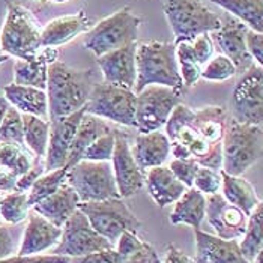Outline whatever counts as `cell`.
I'll return each instance as SVG.
<instances>
[{
  "label": "cell",
  "mask_w": 263,
  "mask_h": 263,
  "mask_svg": "<svg viewBox=\"0 0 263 263\" xmlns=\"http://www.w3.org/2000/svg\"><path fill=\"white\" fill-rule=\"evenodd\" d=\"M42 160H44V158L35 157L33 164L30 165V168L17 179V182H15V191L27 193V191L32 188V185L36 182V179L45 173V165H44V161H42Z\"/></svg>",
  "instance_id": "44"
},
{
  "label": "cell",
  "mask_w": 263,
  "mask_h": 263,
  "mask_svg": "<svg viewBox=\"0 0 263 263\" xmlns=\"http://www.w3.org/2000/svg\"><path fill=\"white\" fill-rule=\"evenodd\" d=\"M51 2H54V3H66V2H69V0H51Z\"/></svg>",
  "instance_id": "55"
},
{
  "label": "cell",
  "mask_w": 263,
  "mask_h": 263,
  "mask_svg": "<svg viewBox=\"0 0 263 263\" xmlns=\"http://www.w3.org/2000/svg\"><path fill=\"white\" fill-rule=\"evenodd\" d=\"M115 248V245L101 236L89 223L86 215L77 209L62 227V236L51 254L80 257L90 253Z\"/></svg>",
  "instance_id": "12"
},
{
  "label": "cell",
  "mask_w": 263,
  "mask_h": 263,
  "mask_svg": "<svg viewBox=\"0 0 263 263\" xmlns=\"http://www.w3.org/2000/svg\"><path fill=\"white\" fill-rule=\"evenodd\" d=\"M9 102H8V100L3 97V95H0V123H2V121H3V116H5V113H6V110L9 108Z\"/></svg>",
  "instance_id": "53"
},
{
  "label": "cell",
  "mask_w": 263,
  "mask_h": 263,
  "mask_svg": "<svg viewBox=\"0 0 263 263\" xmlns=\"http://www.w3.org/2000/svg\"><path fill=\"white\" fill-rule=\"evenodd\" d=\"M245 45L247 50L250 53V56L253 58V61L256 65L262 66L263 65V33L250 30L245 35Z\"/></svg>",
  "instance_id": "49"
},
{
  "label": "cell",
  "mask_w": 263,
  "mask_h": 263,
  "mask_svg": "<svg viewBox=\"0 0 263 263\" xmlns=\"http://www.w3.org/2000/svg\"><path fill=\"white\" fill-rule=\"evenodd\" d=\"M136 50H137V42H133L97 58V62L101 68L104 83L134 90L136 79H137Z\"/></svg>",
  "instance_id": "17"
},
{
  "label": "cell",
  "mask_w": 263,
  "mask_h": 263,
  "mask_svg": "<svg viewBox=\"0 0 263 263\" xmlns=\"http://www.w3.org/2000/svg\"><path fill=\"white\" fill-rule=\"evenodd\" d=\"M233 119L241 123L262 125L263 121V69L253 65L245 71L232 95Z\"/></svg>",
  "instance_id": "13"
},
{
  "label": "cell",
  "mask_w": 263,
  "mask_h": 263,
  "mask_svg": "<svg viewBox=\"0 0 263 263\" xmlns=\"http://www.w3.org/2000/svg\"><path fill=\"white\" fill-rule=\"evenodd\" d=\"M15 182H17V178L5 170L0 168V191H15Z\"/></svg>",
  "instance_id": "52"
},
{
  "label": "cell",
  "mask_w": 263,
  "mask_h": 263,
  "mask_svg": "<svg viewBox=\"0 0 263 263\" xmlns=\"http://www.w3.org/2000/svg\"><path fill=\"white\" fill-rule=\"evenodd\" d=\"M84 113H86V110L81 108V110L69 115V116L48 119V122H50V137H48L47 154L44 158L45 172L66 167L68 154H69L71 144L74 140L77 126H79Z\"/></svg>",
  "instance_id": "15"
},
{
  "label": "cell",
  "mask_w": 263,
  "mask_h": 263,
  "mask_svg": "<svg viewBox=\"0 0 263 263\" xmlns=\"http://www.w3.org/2000/svg\"><path fill=\"white\" fill-rule=\"evenodd\" d=\"M220 175H221V196L230 204L239 208L248 217L253 212V209L257 206V203L260 202L254 186L241 176L227 175L223 170H220Z\"/></svg>",
  "instance_id": "30"
},
{
  "label": "cell",
  "mask_w": 263,
  "mask_h": 263,
  "mask_svg": "<svg viewBox=\"0 0 263 263\" xmlns=\"http://www.w3.org/2000/svg\"><path fill=\"white\" fill-rule=\"evenodd\" d=\"M79 209L86 215L90 226L113 245L123 232L137 233L142 229L140 220L121 197L80 203Z\"/></svg>",
  "instance_id": "9"
},
{
  "label": "cell",
  "mask_w": 263,
  "mask_h": 263,
  "mask_svg": "<svg viewBox=\"0 0 263 263\" xmlns=\"http://www.w3.org/2000/svg\"><path fill=\"white\" fill-rule=\"evenodd\" d=\"M121 254L115 250V248H108V250H102L97 253H90L86 256L80 257H71V260L68 263H121Z\"/></svg>",
  "instance_id": "45"
},
{
  "label": "cell",
  "mask_w": 263,
  "mask_h": 263,
  "mask_svg": "<svg viewBox=\"0 0 263 263\" xmlns=\"http://www.w3.org/2000/svg\"><path fill=\"white\" fill-rule=\"evenodd\" d=\"M121 263H161V259H160L158 253L155 251V248L144 241L137 251H134L129 256L122 257Z\"/></svg>",
  "instance_id": "46"
},
{
  "label": "cell",
  "mask_w": 263,
  "mask_h": 263,
  "mask_svg": "<svg viewBox=\"0 0 263 263\" xmlns=\"http://www.w3.org/2000/svg\"><path fill=\"white\" fill-rule=\"evenodd\" d=\"M164 263H196L194 259H191L190 256H186L182 253L178 247H175L173 243H170L167 247V254H165V260Z\"/></svg>",
  "instance_id": "51"
},
{
  "label": "cell",
  "mask_w": 263,
  "mask_h": 263,
  "mask_svg": "<svg viewBox=\"0 0 263 263\" xmlns=\"http://www.w3.org/2000/svg\"><path fill=\"white\" fill-rule=\"evenodd\" d=\"M111 131H113V128L110 126V123L107 121H104V119L95 116V115L84 113L79 126H77L74 140H72L69 154H68L66 168H69L74 164L81 161L83 152L86 151V147L89 144H92L98 137H101L107 133H111Z\"/></svg>",
  "instance_id": "28"
},
{
  "label": "cell",
  "mask_w": 263,
  "mask_h": 263,
  "mask_svg": "<svg viewBox=\"0 0 263 263\" xmlns=\"http://www.w3.org/2000/svg\"><path fill=\"white\" fill-rule=\"evenodd\" d=\"M111 168L121 199H128L144 186V172L134 160L128 136L116 129Z\"/></svg>",
  "instance_id": "14"
},
{
  "label": "cell",
  "mask_w": 263,
  "mask_h": 263,
  "mask_svg": "<svg viewBox=\"0 0 263 263\" xmlns=\"http://www.w3.org/2000/svg\"><path fill=\"white\" fill-rule=\"evenodd\" d=\"M66 172L68 168L62 167V168L45 172L42 176H40L36 182L32 185V188L27 191V199H29L30 208L41 200H44L45 197H48L50 194H53L62 183L66 181Z\"/></svg>",
  "instance_id": "37"
},
{
  "label": "cell",
  "mask_w": 263,
  "mask_h": 263,
  "mask_svg": "<svg viewBox=\"0 0 263 263\" xmlns=\"http://www.w3.org/2000/svg\"><path fill=\"white\" fill-rule=\"evenodd\" d=\"M193 186L200 191L204 196H211V194H217L221 190V175L220 170H214L209 167H203L199 165L196 175H194V181Z\"/></svg>",
  "instance_id": "41"
},
{
  "label": "cell",
  "mask_w": 263,
  "mask_h": 263,
  "mask_svg": "<svg viewBox=\"0 0 263 263\" xmlns=\"http://www.w3.org/2000/svg\"><path fill=\"white\" fill-rule=\"evenodd\" d=\"M93 84L92 69H76L61 61L48 65L45 89L48 119L69 116L84 108Z\"/></svg>",
  "instance_id": "1"
},
{
  "label": "cell",
  "mask_w": 263,
  "mask_h": 263,
  "mask_svg": "<svg viewBox=\"0 0 263 263\" xmlns=\"http://www.w3.org/2000/svg\"><path fill=\"white\" fill-rule=\"evenodd\" d=\"M164 14L173 30L175 44L215 32L223 23L203 0H165Z\"/></svg>",
  "instance_id": "7"
},
{
  "label": "cell",
  "mask_w": 263,
  "mask_h": 263,
  "mask_svg": "<svg viewBox=\"0 0 263 263\" xmlns=\"http://www.w3.org/2000/svg\"><path fill=\"white\" fill-rule=\"evenodd\" d=\"M236 74L238 71L233 62L226 58L224 54H218V56H212L211 61L203 66L200 79L209 81H226L235 77Z\"/></svg>",
  "instance_id": "39"
},
{
  "label": "cell",
  "mask_w": 263,
  "mask_h": 263,
  "mask_svg": "<svg viewBox=\"0 0 263 263\" xmlns=\"http://www.w3.org/2000/svg\"><path fill=\"white\" fill-rule=\"evenodd\" d=\"M193 108L179 102L168 119L165 122V136L168 137L170 143L183 146L191 160L197 162L199 165L209 167L214 170H221L223 164V144L212 146L208 142H204L202 137L194 131L191 126V118H193Z\"/></svg>",
  "instance_id": "5"
},
{
  "label": "cell",
  "mask_w": 263,
  "mask_h": 263,
  "mask_svg": "<svg viewBox=\"0 0 263 263\" xmlns=\"http://www.w3.org/2000/svg\"><path fill=\"white\" fill-rule=\"evenodd\" d=\"M14 253H15L14 236L6 226L0 224V259L14 256Z\"/></svg>",
  "instance_id": "50"
},
{
  "label": "cell",
  "mask_w": 263,
  "mask_h": 263,
  "mask_svg": "<svg viewBox=\"0 0 263 263\" xmlns=\"http://www.w3.org/2000/svg\"><path fill=\"white\" fill-rule=\"evenodd\" d=\"M40 2H45V0H40Z\"/></svg>",
  "instance_id": "57"
},
{
  "label": "cell",
  "mask_w": 263,
  "mask_h": 263,
  "mask_svg": "<svg viewBox=\"0 0 263 263\" xmlns=\"http://www.w3.org/2000/svg\"><path fill=\"white\" fill-rule=\"evenodd\" d=\"M23 134L24 146L35 157L45 158L50 137V122L38 116L23 115Z\"/></svg>",
  "instance_id": "32"
},
{
  "label": "cell",
  "mask_w": 263,
  "mask_h": 263,
  "mask_svg": "<svg viewBox=\"0 0 263 263\" xmlns=\"http://www.w3.org/2000/svg\"><path fill=\"white\" fill-rule=\"evenodd\" d=\"M71 257L66 256H56V254H48V256H9L5 259H0V263H68Z\"/></svg>",
  "instance_id": "47"
},
{
  "label": "cell",
  "mask_w": 263,
  "mask_h": 263,
  "mask_svg": "<svg viewBox=\"0 0 263 263\" xmlns=\"http://www.w3.org/2000/svg\"><path fill=\"white\" fill-rule=\"evenodd\" d=\"M86 113L104 121L136 128V92L121 86L98 83L93 84L90 97L84 105Z\"/></svg>",
  "instance_id": "10"
},
{
  "label": "cell",
  "mask_w": 263,
  "mask_h": 263,
  "mask_svg": "<svg viewBox=\"0 0 263 263\" xmlns=\"http://www.w3.org/2000/svg\"><path fill=\"white\" fill-rule=\"evenodd\" d=\"M204 217L221 239L242 238L248 221V217L242 211L227 202L221 193L208 196Z\"/></svg>",
  "instance_id": "16"
},
{
  "label": "cell",
  "mask_w": 263,
  "mask_h": 263,
  "mask_svg": "<svg viewBox=\"0 0 263 263\" xmlns=\"http://www.w3.org/2000/svg\"><path fill=\"white\" fill-rule=\"evenodd\" d=\"M142 18L137 17L129 6H125L110 17L101 20L84 35V47L97 58L137 42Z\"/></svg>",
  "instance_id": "6"
},
{
  "label": "cell",
  "mask_w": 263,
  "mask_h": 263,
  "mask_svg": "<svg viewBox=\"0 0 263 263\" xmlns=\"http://www.w3.org/2000/svg\"><path fill=\"white\" fill-rule=\"evenodd\" d=\"M30 204L27 193L11 191L0 199V220L6 224H18L29 215Z\"/></svg>",
  "instance_id": "36"
},
{
  "label": "cell",
  "mask_w": 263,
  "mask_h": 263,
  "mask_svg": "<svg viewBox=\"0 0 263 263\" xmlns=\"http://www.w3.org/2000/svg\"><path fill=\"white\" fill-rule=\"evenodd\" d=\"M136 72V93L151 84L172 87L179 92L183 89L175 56V45L170 42L151 41L137 44Z\"/></svg>",
  "instance_id": "2"
},
{
  "label": "cell",
  "mask_w": 263,
  "mask_h": 263,
  "mask_svg": "<svg viewBox=\"0 0 263 263\" xmlns=\"http://www.w3.org/2000/svg\"><path fill=\"white\" fill-rule=\"evenodd\" d=\"M0 143H14L18 146H24L23 115L12 105H9L0 123Z\"/></svg>",
  "instance_id": "38"
},
{
  "label": "cell",
  "mask_w": 263,
  "mask_h": 263,
  "mask_svg": "<svg viewBox=\"0 0 263 263\" xmlns=\"http://www.w3.org/2000/svg\"><path fill=\"white\" fill-rule=\"evenodd\" d=\"M79 204L80 200L77 193L65 181L53 194L33 204L32 209L47 218L50 223L62 229L63 224L69 220V217L79 209Z\"/></svg>",
  "instance_id": "21"
},
{
  "label": "cell",
  "mask_w": 263,
  "mask_h": 263,
  "mask_svg": "<svg viewBox=\"0 0 263 263\" xmlns=\"http://www.w3.org/2000/svg\"><path fill=\"white\" fill-rule=\"evenodd\" d=\"M58 56L56 47H42L40 54L32 61L17 59L14 63V83L45 90L48 65L58 61Z\"/></svg>",
  "instance_id": "25"
},
{
  "label": "cell",
  "mask_w": 263,
  "mask_h": 263,
  "mask_svg": "<svg viewBox=\"0 0 263 263\" xmlns=\"http://www.w3.org/2000/svg\"><path fill=\"white\" fill-rule=\"evenodd\" d=\"M247 32L248 27L239 20H227L226 23H221L218 30L212 32L215 42L221 48L224 56L233 62L236 71L242 74L254 65V61L245 45Z\"/></svg>",
  "instance_id": "18"
},
{
  "label": "cell",
  "mask_w": 263,
  "mask_h": 263,
  "mask_svg": "<svg viewBox=\"0 0 263 263\" xmlns=\"http://www.w3.org/2000/svg\"><path fill=\"white\" fill-rule=\"evenodd\" d=\"M6 18L0 30V50L21 61H32L41 51V26L24 6L6 2Z\"/></svg>",
  "instance_id": "3"
},
{
  "label": "cell",
  "mask_w": 263,
  "mask_h": 263,
  "mask_svg": "<svg viewBox=\"0 0 263 263\" xmlns=\"http://www.w3.org/2000/svg\"><path fill=\"white\" fill-rule=\"evenodd\" d=\"M196 263H250L241 253L238 239H221L218 236L194 230Z\"/></svg>",
  "instance_id": "20"
},
{
  "label": "cell",
  "mask_w": 263,
  "mask_h": 263,
  "mask_svg": "<svg viewBox=\"0 0 263 263\" xmlns=\"http://www.w3.org/2000/svg\"><path fill=\"white\" fill-rule=\"evenodd\" d=\"M133 149L134 160L143 172L164 165L170 157V140L160 129L139 134L136 137V144Z\"/></svg>",
  "instance_id": "23"
},
{
  "label": "cell",
  "mask_w": 263,
  "mask_h": 263,
  "mask_svg": "<svg viewBox=\"0 0 263 263\" xmlns=\"http://www.w3.org/2000/svg\"><path fill=\"white\" fill-rule=\"evenodd\" d=\"M144 183L152 200L160 208H165L175 203L188 190L165 165L149 168L147 175L144 176Z\"/></svg>",
  "instance_id": "24"
},
{
  "label": "cell",
  "mask_w": 263,
  "mask_h": 263,
  "mask_svg": "<svg viewBox=\"0 0 263 263\" xmlns=\"http://www.w3.org/2000/svg\"><path fill=\"white\" fill-rule=\"evenodd\" d=\"M3 97L21 115H32L48 121V100L45 90L12 83L5 86Z\"/></svg>",
  "instance_id": "27"
},
{
  "label": "cell",
  "mask_w": 263,
  "mask_h": 263,
  "mask_svg": "<svg viewBox=\"0 0 263 263\" xmlns=\"http://www.w3.org/2000/svg\"><path fill=\"white\" fill-rule=\"evenodd\" d=\"M143 242L144 241L139 238V235L136 232H123L115 243V247H116L115 250L121 254L122 257H125V256H129L134 251H137L143 245Z\"/></svg>",
  "instance_id": "48"
},
{
  "label": "cell",
  "mask_w": 263,
  "mask_h": 263,
  "mask_svg": "<svg viewBox=\"0 0 263 263\" xmlns=\"http://www.w3.org/2000/svg\"><path fill=\"white\" fill-rule=\"evenodd\" d=\"M90 20L86 17L84 11L77 14L58 17L48 21L41 29V47H59L79 35L84 33L89 29Z\"/></svg>",
  "instance_id": "22"
},
{
  "label": "cell",
  "mask_w": 263,
  "mask_h": 263,
  "mask_svg": "<svg viewBox=\"0 0 263 263\" xmlns=\"http://www.w3.org/2000/svg\"><path fill=\"white\" fill-rule=\"evenodd\" d=\"M66 182L77 193L80 203L121 197L110 161L81 160L68 168Z\"/></svg>",
  "instance_id": "8"
},
{
  "label": "cell",
  "mask_w": 263,
  "mask_h": 263,
  "mask_svg": "<svg viewBox=\"0 0 263 263\" xmlns=\"http://www.w3.org/2000/svg\"><path fill=\"white\" fill-rule=\"evenodd\" d=\"M190 44H191V48H193L196 59L199 61L202 66H204L214 56L215 45H214V40L209 36V33H203V35L196 36L194 40L190 41Z\"/></svg>",
  "instance_id": "43"
},
{
  "label": "cell",
  "mask_w": 263,
  "mask_h": 263,
  "mask_svg": "<svg viewBox=\"0 0 263 263\" xmlns=\"http://www.w3.org/2000/svg\"><path fill=\"white\" fill-rule=\"evenodd\" d=\"M115 136H116V129L98 137L95 142L86 147L81 160H86V161H111L113 151H115Z\"/></svg>",
  "instance_id": "40"
},
{
  "label": "cell",
  "mask_w": 263,
  "mask_h": 263,
  "mask_svg": "<svg viewBox=\"0 0 263 263\" xmlns=\"http://www.w3.org/2000/svg\"><path fill=\"white\" fill-rule=\"evenodd\" d=\"M206 214V196L197 191L194 186L188 188L175 202V208L170 214L172 224H188L194 230L200 229Z\"/></svg>",
  "instance_id": "29"
},
{
  "label": "cell",
  "mask_w": 263,
  "mask_h": 263,
  "mask_svg": "<svg viewBox=\"0 0 263 263\" xmlns=\"http://www.w3.org/2000/svg\"><path fill=\"white\" fill-rule=\"evenodd\" d=\"M175 45V56L179 69V76L182 79L183 87H193L197 81L200 80L203 66L196 59L190 41H182Z\"/></svg>",
  "instance_id": "35"
},
{
  "label": "cell",
  "mask_w": 263,
  "mask_h": 263,
  "mask_svg": "<svg viewBox=\"0 0 263 263\" xmlns=\"http://www.w3.org/2000/svg\"><path fill=\"white\" fill-rule=\"evenodd\" d=\"M0 199H2V194H0ZM0 224H2V220H0Z\"/></svg>",
  "instance_id": "56"
},
{
  "label": "cell",
  "mask_w": 263,
  "mask_h": 263,
  "mask_svg": "<svg viewBox=\"0 0 263 263\" xmlns=\"http://www.w3.org/2000/svg\"><path fill=\"white\" fill-rule=\"evenodd\" d=\"M62 236V229L50 223L33 209L29 211L27 224L23 233L18 256H36L45 250H50L59 242Z\"/></svg>",
  "instance_id": "19"
},
{
  "label": "cell",
  "mask_w": 263,
  "mask_h": 263,
  "mask_svg": "<svg viewBox=\"0 0 263 263\" xmlns=\"http://www.w3.org/2000/svg\"><path fill=\"white\" fill-rule=\"evenodd\" d=\"M33 160L35 157H30L24 146L0 143V168L14 175L17 179L30 168Z\"/></svg>",
  "instance_id": "34"
},
{
  "label": "cell",
  "mask_w": 263,
  "mask_h": 263,
  "mask_svg": "<svg viewBox=\"0 0 263 263\" xmlns=\"http://www.w3.org/2000/svg\"><path fill=\"white\" fill-rule=\"evenodd\" d=\"M168 168L172 170V173L176 176L178 181H181L186 188H191L193 181H194V175L199 168V164L194 160H178V158H175L170 162Z\"/></svg>",
  "instance_id": "42"
},
{
  "label": "cell",
  "mask_w": 263,
  "mask_h": 263,
  "mask_svg": "<svg viewBox=\"0 0 263 263\" xmlns=\"http://www.w3.org/2000/svg\"><path fill=\"white\" fill-rule=\"evenodd\" d=\"M243 23L250 30L263 33V0H209Z\"/></svg>",
  "instance_id": "31"
},
{
  "label": "cell",
  "mask_w": 263,
  "mask_h": 263,
  "mask_svg": "<svg viewBox=\"0 0 263 263\" xmlns=\"http://www.w3.org/2000/svg\"><path fill=\"white\" fill-rule=\"evenodd\" d=\"M179 102V90L158 84L146 86L136 93V128L140 134L160 129Z\"/></svg>",
  "instance_id": "11"
},
{
  "label": "cell",
  "mask_w": 263,
  "mask_h": 263,
  "mask_svg": "<svg viewBox=\"0 0 263 263\" xmlns=\"http://www.w3.org/2000/svg\"><path fill=\"white\" fill-rule=\"evenodd\" d=\"M229 122V113L221 105H208L193 111L191 126L204 142L212 146L223 144V137Z\"/></svg>",
  "instance_id": "26"
},
{
  "label": "cell",
  "mask_w": 263,
  "mask_h": 263,
  "mask_svg": "<svg viewBox=\"0 0 263 263\" xmlns=\"http://www.w3.org/2000/svg\"><path fill=\"white\" fill-rule=\"evenodd\" d=\"M262 157V126L229 119L223 137L221 170L241 176Z\"/></svg>",
  "instance_id": "4"
},
{
  "label": "cell",
  "mask_w": 263,
  "mask_h": 263,
  "mask_svg": "<svg viewBox=\"0 0 263 263\" xmlns=\"http://www.w3.org/2000/svg\"><path fill=\"white\" fill-rule=\"evenodd\" d=\"M8 59H9V56H8V54H0V65H2V63H5Z\"/></svg>",
  "instance_id": "54"
},
{
  "label": "cell",
  "mask_w": 263,
  "mask_h": 263,
  "mask_svg": "<svg viewBox=\"0 0 263 263\" xmlns=\"http://www.w3.org/2000/svg\"><path fill=\"white\" fill-rule=\"evenodd\" d=\"M242 256L251 263L254 256L263 250V206L262 202L253 209L248 215L247 229L242 235V242L239 243Z\"/></svg>",
  "instance_id": "33"
}]
</instances>
